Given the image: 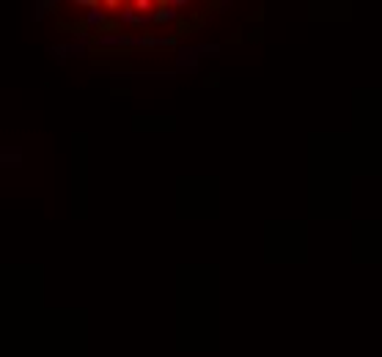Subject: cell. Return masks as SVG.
<instances>
[{"instance_id":"cell-1","label":"cell","mask_w":382,"mask_h":357,"mask_svg":"<svg viewBox=\"0 0 382 357\" xmlns=\"http://www.w3.org/2000/svg\"><path fill=\"white\" fill-rule=\"evenodd\" d=\"M83 22H85V28H99V25H105L107 22V14H105V6H94V9H88L85 14H83Z\"/></svg>"},{"instance_id":"cell-2","label":"cell","mask_w":382,"mask_h":357,"mask_svg":"<svg viewBox=\"0 0 382 357\" xmlns=\"http://www.w3.org/2000/svg\"><path fill=\"white\" fill-rule=\"evenodd\" d=\"M179 19V11H173L170 3H157V11H154V22H173Z\"/></svg>"},{"instance_id":"cell-3","label":"cell","mask_w":382,"mask_h":357,"mask_svg":"<svg viewBox=\"0 0 382 357\" xmlns=\"http://www.w3.org/2000/svg\"><path fill=\"white\" fill-rule=\"evenodd\" d=\"M138 19H140V14H135V6H121L119 22H124V25H132V28H138Z\"/></svg>"}]
</instances>
